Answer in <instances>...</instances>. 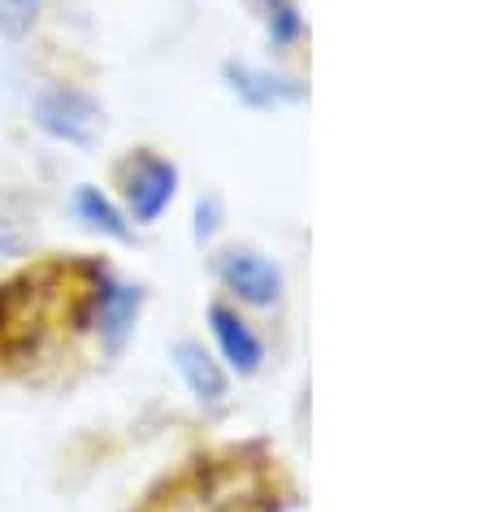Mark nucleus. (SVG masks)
I'll list each match as a JSON object with an SVG mask.
<instances>
[{
    "label": "nucleus",
    "mask_w": 490,
    "mask_h": 512,
    "mask_svg": "<svg viewBox=\"0 0 490 512\" xmlns=\"http://www.w3.org/2000/svg\"><path fill=\"white\" fill-rule=\"evenodd\" d=\"M48 0H0V35L5 40H22L31 35V27L40 22Z\"/></svg>",
    "instance_id": "6e6552de"
},
{
    "label": "nucleus",
    "mask_w": 490,
    "mask_h": 512,
    "mask_svg": "<svg viewBox=\"0 0 490 512\" xmlns=\"http://www.w3.org/2000/svg\"><path fill=\"white\" fill-rule=\"evenodd\" d=\"M265 9H269L265 18H269V40L274 44H291L304 31L300 14H295V0H265Z\"/></svg>",
    "instance_id": "9d476101"
},
{
    "label": "nucleus",
    "mask_w": 490,
    "mask_h": 512,
    "mask_svg": "<svg viewBox=\"0 0 490 512\" xmlns=\"http://www.w3.org/2000/svg\"><path fill=\"white\" fill-rule=\"evenodd\" d=\"M217 278H222L226 291H235L252 309H269V304H278V296H282L278 265L256 248H226L217 256Z\"/></svg>",
    "instance_id": "7ed1b4c3"
},
{
    "label": "nucleus",
    "mask_w": 490,
    "mask_h": 512,
    "mask_svg": "<svg viewBox=\"0 0 490 512\" xmlns=\"http://www.w3.org/2000/svg\"><path fill=\"white\" fill-rule=\"evenodd\" d=\"M174 365H178V374H183L187 391L196 395L200 404H222V400H226L230 382H226L222 365L213 361V352L204 348V343H196V339H178V343H174Z\"/></svg>",
    "instance_id": "423d86ee"
},
{
    "label": "nucleus",
    "mask_w": 490,
    "mask_h": 512,
    "mask_svg": "<svg viewBox=\"0 0 490 512\" xmlns=\"http://www.w3.org/2000/svg\"><path fill=\"white\" fill-rule=\"evenodd\" d=\"M31 243L27 217L14 209V200H0V256H18Z\"/></svg>",
    "instance_id": "1a4fd4ad"
},
{
    "label": "nucleus",
    "mask_w": 490,
    "mask_h": 512,
    "mask_svg": "<svg viewBox=\"0 0 490 512\" xmlns=\"http://www.w3.org/2000/svg\"><path fill=\"white\" fill-rule=\"evenodd\" d=\"M35 126L57 139V144H74V148H92L100 135H105V109H100L96 96H87L83 87H44L40 96H35Z\"/></svg>",
    "instance_id": "f257e3e1"
},
{
    "label": "nucleus",
    "mask_w": 490,
    "mask_h": 512,
    "mask_svg": "<svg viewBox=\"0 0 490 512\" xmlns=\"http://www.w3.org/2000/svg\"><path fill=\"white\" fill-rule=\"evenodd\" d=\"M217 217H222V200L209 196V200H200L196 204V239H213V230H217Z\"/></svg>",
    "instance_id": "9b49d317"
},
{
    "label": "nucleus",
    "mask_w": 490,
    "mask_h": 512,
    "mask_svg": "<svg viewBox=\"0 0 490 512\" xmlns=\"http://www.w3.org/2000/svg\"><path fill=\"white\" fill-rule=\"evenodd\" d=\"M222 79L226 87L235 92L243 105H252V109H278V105H295V100H304V83H295V79H278V74H269V70H256V66H230L222 70Z\"/></svg>",
    "instance_id": "20e7f679"
},
{
    "label": "nucleus",
    "mask_w": 490,
    "mask_h": 512,
    "mask_svg": "<svg viewBox=\"0 0 490 512\" xmlns=\"http://www.w3.org/2000/svg\"><path fill=\"white\" fill-rule=\"evenodd\" d=\"M118 174H122L126 217L139 226H157L178 191V165L170 157H161V152L139 148L131 161H122Z\"/></svg>",
    "instance_id": "f03ea898"
},
{
    "label": "nucleus",
    "mask_w": 490,
    "mask_h": 512,
    "mask_svg": "<svg viewBox=\"0 0 490 512\" xmlns=\"http://www.w3.org/2000/svg\"><path fill=\"white\" fill-rule=\"evenodd\" d=\"M209 326H213V339H217V348H222V356L230 361V369H239V374H256V369H261L265 348H261V339L252 335V326L243 322L235 309L213 304Z\"/></svg>",
    "instance_id": "39448f33"
},
{
    "label": "nucleus",
    "mask_w": 490,
    "mask_h": 512,
    "mask_svg": "<svg viewBox=\"0 0 490 512\" xmlns=\"http://www.w3.org/2000/svg\"><path fill=\"white\" fill-rule=\"evenodd\" d=\"M74 217L87 226V230H100V235L109 239H131V217L126 209H118L100 187H79L74 191Z\"/></svg>",
    "instance_id": "0eeeda50"
}]
</instances>
